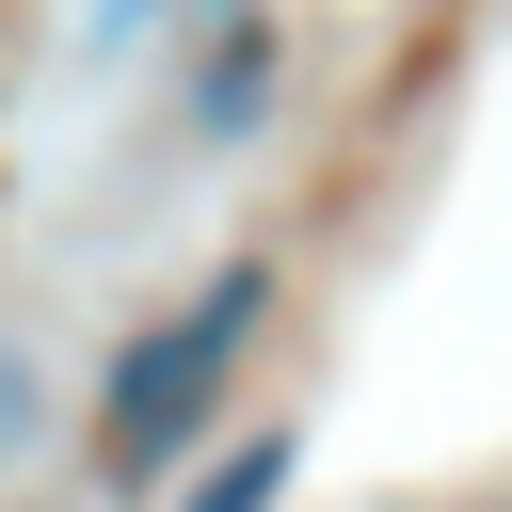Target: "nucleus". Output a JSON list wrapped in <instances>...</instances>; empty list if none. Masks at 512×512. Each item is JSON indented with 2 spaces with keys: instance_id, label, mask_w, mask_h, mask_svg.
I'll list each match as a JSON object with an SVG mask.
<instances>
[{
  "instance_id": "f03ea898",
  "label": "nucleus",
  "mask_w": 512,
  "mask_h": 512,
  "mask_svg": "<svg viewBox=\"0 0 512 512\" xmlns=\"http://www.w3.org/2000/svg\"><path fill=\"white\" fill-rule=\"evenodd\" d=\"M272 496H288V448H272V432H256V448H240V464H224V480H208V496H192V512H272Z\"/></svg>"
},
{
  "instance_id": "f257e3e1",
  "label": "nucleus",
  "mask_w": 512,
  "mask_h": 512,
  "mask_svg": "<svg viewBox=\"0 0 512 512\" xmlns=\"http://www.w3.org/2000/svg\"><path fill=\"white\" fill-rule=\"evenodd\" d=\"M256 320H272V288H256V272H224L208 304H176V320L112 368V464H128V480H144V464H176V432L208 416V384L240 368V336H256Z\"/></svg>"
}]
</instances>
